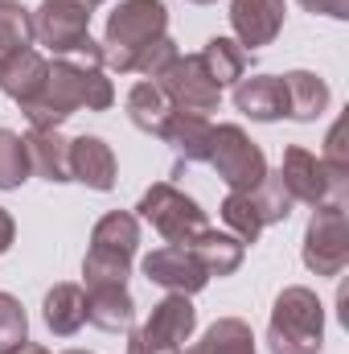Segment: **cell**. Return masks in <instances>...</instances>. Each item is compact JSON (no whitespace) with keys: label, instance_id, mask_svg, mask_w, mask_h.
Wrapping results in <instances>:
<instances>
[{"label":"cell","instance_id":"cell-1","mask_svg":"<svg viewBox=\"0 0 349 354\" xmlns=\"http://www.w3.org/2000/svg\"><path fill=\"white\" fill-rule=\"evenodd\" d=\"M115 103V87L111 79L90 66V62H70V58H58L50 66V79L41 95L33 103H25V120L29 128H62L74 111H107Z\"/></svg>","mask_w":349,"mask_h":354},{"label":"cell","instance_id":"cell-2","mask_svg":"<svg viewBox=\"0 0 349 354\" xmlns=\"http://www.w3.org/2000/svg\"><path fill=\"white\" fill-rule=\"evenodd\" d=\"M165 29H169V8L161 0H119L103 33V66L119 75H136L140 54L152 41H161Z\"/></svg>","mask_w":349,"mask_h":354},{"label":"cell","instance_id":"cell-3","mask_svg":"<svg viewBox=\"0 0 349 354\" xmlns=\"http://www.w3.org/2000/svg\"><path fill=\"white\" fill-rule=\"evenodd\" d=\"M267 346H271V354H321L325 305L312 288L292 284L275 297V309L267 322Z\"/></svg>","mask_w":349,"mask_h":354},{"label":"cell","instance_id":"cell-4","mask_svg":"<svg viewBox=\"0 0 349 354\" xmlns=\"http://www.w3.org/2000/svg\"><path fill=\"white\" fill-rule=\"evenodd\" d=\"M140 248V218L128 210H111L90 231V252L83 260V280L94 284H128V272Z\"/></svg>","mask_w":349,"mask_h":354},{"label":"cell","instance_id":"cell-5","mask_svg":"<svg viewBox=\"0 0 349 354\" xmlns=\"http://www.w3.org/2000/svg\"><path fill=\"white\" fill-rule=\"evenodd\" d=\"M33 37L54 54H83L90 66H103V46L90 41V8L79 0H41L33 12Z\"/></svg>","mask_w":349,"mask_h":354},{"label":"cell","instance_id":"cell-6","mask_svg":"<svg viewBox=\"0 0 349 354\" xmlns=\"http://www.w3.org/2000/svg\"><path fill=\"white\" fill-rule=\"evenodd\" d=\"M279 181L288 185L292 202H304V206H312V210H321V206H346V198H349V174L329 169L321 157H312V153L300 149V145L283 149Z\"/></svg>","mask_w":349,"mask_h":354},{"label":"cell","instance_id":"cell-7","mask_svg":"<svg viewBox=\"0 0 349 354\" xmlns=\"http://www.w3.org/2000/svg\"><path fill=\"white\" fill-rule=\"evenodd\" d=\"M136 210H140V218H144L165 243H193V239L210 227V223H206V210H201L189 194H181L177 185H169V181L148 185Z\"/></svg>","mask_w":349,"mask_h":354},{"label":"cell","instance_id":"cell-8","mask_svg":"<svg viewBox=\"0 0 349 354\" xmlns=\"http://www.w3.org/2000/svg\"><path fill=\"white\" fill-rule=\"evenodd\" d=\"M210 165L218 169V177L230 185V189H255L267 169V157L263 149L239 128V124H218L214 128V140H210Z\"/></svg>","mask_w":349,"mask_h":354},{"label":"cell","instance_id":"cell-9","mask_svg":"<svg viewBox=\"0 0 349 354\" xmlns=\"http://www.w3.org/2000/svg\"><path fill=\"white\" fill-rule=\"evenodd\" d=\"M161 95L169 99V107L173 111H193V115H206V111H214L218 107V99H222V87L210 79V71H206V62H201V54H177L173 62L161 71V79H152Z\"/></svg>","mask_w":349,"mask_h":354},{"label":"cell","instance_id":"cell-10","mask_svg":"<svg viewBox=\"0 0 349 354\" xmlns=\"http://www.w3.org/2000/svg\"><path fill=\"white\" fill-rule=\"evenodd\" d=\"M304 268L317 276H341L349 264V223L346 206H321L304 231Z\"/></svg>","mask_w":349,"mask_h":354},{"label":"cell","instance_id":"cell-11","mask_svg":"<svg viewBox=\"0 0 349 354\" xmlns=\"http://www.w3.org/2000/svg\"><path fill=\"white\" fill-rule=\"evenodd\" d=\"M144 276L152 280V284H161L165 292H181V297H193V292H201L206 284H210V272L206 264L185 248V243H165V248H157V252H148L144 260Z\"/></svg>","mask_w":349,"mask_h":354},{"label":"cell","instance_id":"cell-12","mask_svg":"<svg viewBox=\"0 0 349 354\" xmlns=\"http://www.w3.org/2000/svg\"><path fill=\"white\" fill-rule=\"evenodd\" d=\"M283 17H288L283 0H230V29L247 54L259 46H271L279 37Z\"/></svg>","mask_w":349,"mask_h":354},{"label":"cell","instance_id":"cell-13","mask_svg":"<svg viewBox=\"0 0 349 354\" xmlns=\"http://www.w3.org/2000/svg\"><path fill=\"white\" fill-rule=\"evenodd\" d=\"M193 330H197V309L181 292H169L165 301H157L152 313H148V322L140 326V334L152 346H165V351H185V342L193 338Z\"/></svg>","mask_w":349,"mask_h":354},{"label":"cell","instance_id":"cell-14","mask_svg":"<svg viewBox=\"0 0 349 354\" xmlns=\"http://www.w3.org/2000/svg\"><path fill=\"white\" fill-rule=\"evenodd\" d=\"M46 79H50V62H46L37 50H29V46L0 58V91H4L8 99H17L21 107L41 95Z\"/></svg>","mask_w":349,"mask_h":354},{"label":"cell","instance_id":"cell-15","mask_svg":"<svg viewBox=\"0 0 349 354\" xmlns=\"http://www.w3.org/2000/svg\"><path fill=\"white\" fill-rule=\"evenodd\" d=\"M161 140L177 153V161L185 165H197V161H210V140H214V124L206 115H193V111H173L161 128Z\"/></svg>","mask_w":349,"mask_h":354},{"label":"cell","instance_id":"cell-16","mask_svg":"<svg viewBox=\"0 0 349 354\" xmlns=\"http://www.w3.org/2000/svg\"><path fill=\"white\" fill-rule=\"evenodd\" d=\"M235 107L259 124H275L288 115V95H283V79L275 75H255V79H239L235 83Z\"/></svg>","mask_w":349,"mask_h":354},{"label":"cell","instance_id":"cell-17","mask_svg":"<svg viewBox=\"0 0 349 354\" xmlns=\"http://www.w3.org/2000/svg\"><path fill=\"white\" fill-rule=\"evenodd\" d=\"M70 181H83L87 189H111L115 185V153L99 136L70 140Z\"/></svg>","mask_w":349,"mask_h":354},{"label":"cell","instance_id":"cell-18","mask_svg":"<svg viewBox=\"0 0 349 354\" xmlns=\"http://www.w3.org/2000/svg\"><path fill=\"white\" fill-rule=\"evenodd\" d=\"M29 169L46 181H70V140L58 128H29L25 136Z\"/></svg>","mask_w":349,"mask_h":354},{"label":"cell","instance_id":"cell-19","mask_svg":"<svg viewBox=\"0 0 349 354\" xmlns=\"http://www.w3.org/2000/svg\"><path fill=\"white\" fill-rule=\"evenodd\" d=\"M136 317V301L128 292V284H94L87 288V322L107 330V334H119L128 330Z\"/></svg>","mask_w":349,"mask_h":354},{"label":"cell","instance_id":"cell-20","mask_svg":"<svg viewBox=\"0 0 349 354\" xmlns=\"http://www.w3.org/2000/svg\"><path fill=\"white\" fill-rule=\"evenodd\" d=\"M283 95H288V120L312 124L317 115L329 111V83L312 71H288L283 75Z\"/></svg>","mask_w":349,"mask_h":354},{"label":"cell","instance_id":"cell-21","mask_svg":"<svg viewBox=\"0 0 349 354\" xmlns=\"http://www.w3.org/2000/svg\"><path fill=\"white\" fill-rule=\"evenodd\" d=\"M41 317H46L50 334H58V338L79 334L87 326V288H79V284H54L46 292Z\"/></svg>","mask_w":349,"mask_h":354},{"label":"cell","instance_id":"cell-22","mask_svg":"<svg viewBox=\"0 0 349 354\" xmlns=\"http://www.w3.org/2000/svg\"><path fill=\"white\" fill-rule=\"evenodd\" d=\"M210 276H230V272H239L243 264V252H247V243L243 239H235V235H226V231H214V227H206L193 243H185Z\"/></svg>","mask_w":349,"mask_h":354},{"label":"cell","instance_id":"cell-23","mask_svg":"<svg viewBox=\"0 0 349 354\" xmlns=\"http://www.w3.org/2000/svg\"><path fill=\"white\" fill-rule=\"evenodd\" d=\"M201 62H206V71H210V79H214L218 87H235V83L247 75L251 54H247L235 37H210L206 50H201Z\"/></svg>","mask_w":349,"mask_h":354},{"label":"cell","instance_id":"cell-24","mask_svg":"<svg viewBox=\"0 0 349 354\" xmlns=\"http://www.w3.org/2000/svg\"><path fill=\"white\" fill-rule=\"evenodd\" d=\"M181 354H255V334H251L247 322L222 317V322H214L206 330V338L197 346H189V351H181Z\"/></svg>","mask_w":349,"mask_h":354},{"label":"cell","instance_id":"cell-25","mask_svg":"<svg viewBox=\"0 0 349 354\" xmlns=\"http://www.w3.org/2000/svg\"><path fill=\"white\" fill-rule=\"evenodd\" d=\"M128 115H132V124H136L140 132L161 136V128H165V120L173 115V107H169V99L161 95L157 83H136V87L128 91Z\"/></svg>","mask_w":349,"mask_h":354},{"label":"cell","instance_id":"cell-26","mask_svg":"<svg viewBox=\"0 0 349 354\" xmlns=\"http://www.w3.org/2000/svg\"><path fill=\"white\" fill-rule=\"evenodd\" d=\"M222 223L230 227V235L235 239H243V243H255L263 235V218L259 210H255V202H251V194L243 189H230L226 194V202H222Z\"/></svg>","mask_w":349,"mask_h":354},{"label":"cell","instance_id":"cell-27","mask_svg":"<svg viewBox=\"0 0 349 354\" xmlns=\"http://www.w3.org/2000/svg\"><path fill=\"white\" fill-rule=\"evenodd\" d=\"M33 46V12L21 0H0V58Z\"/></svg>","mask_w":349,"mask_h":354},{"label":"cell","instance_id":"cell-28","mask_svg":"<svg viewBox=\"0 0 349 354\" xmlns=\"http://www.w3.org/2000/svg\"><path fill=\"white\" fill-rule=\"evenodd\" d=\"M251 194V202H255V210H259V218H263V227H271V223H283L288 214H292V194H288V185L279 181V174H267L255 185V189H247Z\"/></svg>","mask_w":349,"mask_h":354},{"label":"cell","instance_id":"cell-29","mask_svg":"<svg viewBox=\"0 0 349 354\" xmlns=\"http://www.w3.org/2000/svg\"><path fill=\"white\" fill-rule=\"evenodd\" d=\"M29 169V153H25V136H17L12 128H0V189H17Z\"/></svg>","mask_w":349,"mask_h":354},{"label":"cell","instance_id":"cell-30","mask_svg":"<svg viewBox=\"0 0 349 354\" xmlns=\"http://www.w3.org/2000/svg\"><path fill=\"white\" fill-rule=\"evenodd\" d=\"M29 342V317L12 292H0V354H12Z\"/></svg>","mask_w":349,"mask_h":354},{"label":"cell","instance_id":"cell-31","mask_svg":"<svg viewBox=\"0 0 349 354\" xmlns=\"http://www.w3.org/2000/svg\"><path fill=\"white\" fill-rule=\"evenodd\" d=\"M177 58V46H173V37L165 33L161 41H152L144 54H140V62H136V75H148V79H161V71L169 66Z\"/></svg>","mask_w":349,"mask_h":354},{"label":"cell","instance_id":"cell-32","mask_svg":"<svg viewBox=\"0 0 349 354\" xmlns=\"http://www.w3.org/2000/svg\"><path fill=\"white\" fill-rule=\"evenodd\" d=\"M321 161L329 165V169H337V174H349V149H346V120H337L333 128H329V136H325V153H321Z\"/></svg>","mask_w":349,"mask_h":354},{"label":"cell","instance_id":"cell-33","mask_svg":"<svg viewBox=\"0 0 349 354\" xmlns=\"http://www.w3.org/2000/svg\"><path fill=\"white\" fill-rule=\"evenodd\" d=\"M308 12H321V17H333V21H346L349 17V0H300Z\"/></svg>","mask_w":349,"mask_h":354},{"label":"cell","instance_id":"cell-34","mask_svg":"<svg viewBox=\"0 0 349 354\" xmlns=\"http://www.w3.org/2000/svg\"><path fill=\"white\" fill-rule=\"evenodd\" d=\"M128 354H181V351H165V346H152L140 330H132L128 334Z\"/></svg>","mask_w":349,"mask_h":354},{"label":"cell","instance_id":"cell-35","mask_svg":"<svg viewBox=\"0 0 349 354\" xmlns=\"http://www.w3.org/2000/svg\"><path fill=\"white\" fill-rule=\"evenodd\" d=\"M12 239H17V223H12V214L0 206V256L12 248Z\"/></svg>","mask_w":349,"mask_h":354},{"label":"cell","instance_id":"cell-36","mask_svg":"<svg viewBox=\"0 0 349 354\" xmlns=\"http://www.w3.org/2000/svg\"><path fill=\"white\" fill-rule=\"evenodd\" d=\"M12 354H50V351H46V346H37V342H25L21 351H12Z\"/></svg>","mask_w":349,"mask_h":354},{"label":"cell","instance_id":"cell-37","mask_svg":"<svg viewBox=\"0 0 349 354\" xmlns=\"http://www.w3.org/2000/svg\"><path fill=\"white\" fill-rule=\"evenodd\" d=\"M79 4H87L90 12H94V8H99V4H103V0H79Z\"/></svg>","mask_w":349,"mask_h":354},{"label":"cell","instance_id":"cell-38","mask_svg":"<svg viewBox=\"0 0 349 354\" xmlns=\"http://www.w3.org/2000/svg\"><path fill=\"white\" fill-rule=\"evenodd\" d=\"M62 354H90V351H62Z\"/></svg>","mask_w":349,"mask_h":354},{"label":"cell","instance_id":"cell-39","mask_svg":"<svg viewBox=\"0 0 349 354\" xmlns=\"http://www.w3.org/2000/svg\"><path fill=\"white\" fill-rule=\"evenodd\" d=\"M193 4H214V0H193Z\"/></svg>","mask_w":349,"mask_h":354}]
</instances>
